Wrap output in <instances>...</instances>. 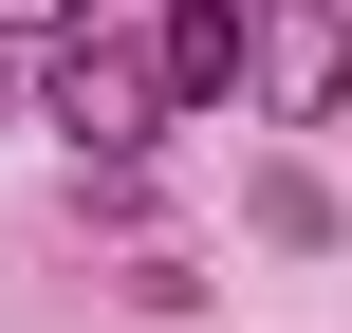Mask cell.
<instances>
[{"instance_id":"3","label":"cell","mask_w":352,"mask_h":333,"mask_svg":"<svg viewBox=\"0 0 352 333\" xmlns=\"http://www.w3.org/2000/svg\"><path fill=\"white\" fill-rule=\"evenodd\" d=\"M130 56H148V93H167V111H223V93H241V0H167Z\"/></svg>"},{"instance_id":"1","label":"cell","mask_w":352,"mask_h":333,"mask_svg":"<svg viewBox=\"0 0 352 333\" xmlns=\"http://www.w3.org/2000/svg\"><path fill=\"white\" fill-rule=\"evenodd\" d=\"M241 93L278 130H334L352 111V0H241Z\"/></svg>"},{"instance_id":"2","label":"cell","mask_w":352,"mask_h":333,"mask_svg":"<svg viewBox=\"0 0 352 333\" xmlns=\"http://www.w3.org/2000/svg\"><path fill=\"white\" fill-rule=\"evenodd\" d=\"M37 111H56L93 167H130V148L167 130V93H148V56H130V37H56V56H37Z\"/></svg>"},{"instance_id":"5","label":"cell","mask_w":352,"mask_h":333,"mask_svg":"<svg viewBox=\"0 0 352 333\" xmlns=\"http://www.w3.org/2000/svg\"><path fill=\"white\" fill-rule=\"evenodd\" d=\"M0 37H37V56H56V37H93V0H0Z\"/></svg>"},{"instance_id":"4","label":"cell","mask_w":352,"mask_h":333,"mask_svg":"<svg viewBox=\"0 0 352 333\" xmlns=\"http://www.w3.org/2000/svg\"><path fill=\"white\" fill-rule=\"evenodd\" d=\"M260 241H334V185L316 167H260Z\"/></svg>"}]
</instances>
